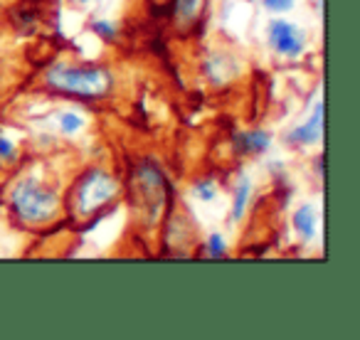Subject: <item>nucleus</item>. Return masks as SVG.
Here are the masks:
<instances>
[{
    "mask_svg": "<svg viewBox=\"0 0 360 340\" xmlns=\"http://www.w3.org/2000/svg\"><path fill=\"white\" fill-rule=\"evenodd\" d=\"M205 77L210 79V84L222 86V84H230L232 79H237L242 72L240 62L230 55V52H215L205 60Z\"/></svg>",
    "mask_w": 360,
    "mask_h": 340,
    "instance_id": "obj_7",
    "label": "nucleus"
},
{
    "mask_svg": "<svg viewBox=\"0 0 360 340\" xmlns=\"http://www.w3.org/2000/svg\"><path fill=\"white\" fill-rule=\"evenodd\" d=\"M245 3H257V0H245Z\"/></svg>",
    "mask_w": 360,
    "mask_h": 340,
    "instance_id": "obj_19",
    "label": "nucleus"
},
{
    "mask_svg": "<svg viewBox=\"0 0 360 340\" xmlns=\"http://www.w3.org/2000/svg\"><path fill=\"white\" fill-rule=\"evenodd\" d=\"M262 6H264L269 13H276V15H281V13H289L291 8L296 6V0H262Z\"/></svg>",
    "mask_w": 360,
    "mask_h": 340,
    "instance_id": "obj_17",
    "label": "nucleus"
},
{
    "mask_svg": "<svg viewBox=\"0 0 360 340\" xmlns=\"http://www.w3.org/2000/svg\"><path fill=\"white\" fill-rule=\"evenodd\" d=\"M89 3H94V0H70V6H75V8H84V6H89Z\"/></svg>",
    "mask_w": 360,
    "mask_h": 340,
    "instance_id": "obj_18",
    "label": "nucleus"
},
{
    "mask_svg": "<svg viewBox=\"0 0 360 340\" xmlns=\"http://www.w3.org/2000/svg\"><path fill=\"white\" fill-rule=\"evenodd\" d=\"M323 101H319V104L314 106V111H311V116L304 121V124H296L294 129L286 133V143L289 145H296V148H301V145H316L321 138H323Z\"/></svg>",
    "mask_w": 360,
    "mask_h": 340,
    "instance_id": "obj_6",
    "label": "nucleus"
},
{
    "mask_svg": "<svg viewBox=\"0 0 360 340\" xmlns=\"http://www.w3.org/2000/svg\"><path fill=\"white\" fill-rule=\"evenodd\" d=\"M193 195H195L200 202H212L217 197L215 181H210V178H205V181H198L195 185H193Z\"/></svg>",
    "mask_w": 360,
    "mask_h": 340,
    "instance_id": "obj_16",
    "label": "nucleus"
},
{
    "mask_svg": "<svg viewBox=\"0 0 360 340\" xmlns=\"http://www.w3.org/2000/svg\"><path fill=\"white\" fill-rule=\"evenodd\" d=\"M57 126H60V131L65 136H77L84 129V119H82L77 111H62V114L57 116Z\"/></svg>",
    "mask_w": 360,
    "mask_h": 340,
    "instance_id": "obj_13",
    "label": "nucleus"
},
{
    "mask_svg": "<svg viewBox=\"0 0 360 340\" xmlns=\"http://www.w3.org/2000/svg\"><path fill=\"white\" fill-rule=\"evenodd\" d=\"M266 42L276 55L286 60H299L306 52V32L296 22L284 20V18H274L266 25Z\"/></svg>",
    "mask_w": 360,
    "mask_h": 340,
    "instance_id": "obj_5",
    "label": "nucleus"
},
{
    "mask_svg": "<svg viewBox=\"0 0 360 340\" xmlns=\"http://www.w3.org/2000/svg\"><path fill=\"white\" fill-rule=\"evenodd\" d=\"M294 230L301 242H314L319 235V212L311 202H304L299 210L294 212Z\"/></svg>",
    "mask_w": 360,
    "mask_h": 340,
    "instance_id": "obj_10",
    "label": "nucleus"
},
{
    "mask_svg": "<svg viewBox=\"0 0 360 340\" xmlns=\"http://www.w3.org/2000/svg\"><path fill=\"white\" fill-rule=\"evenodd\" d=\"M91 32H94L96 37H99L104 45H111V42L119 40V25L111 20H104V18H99V20H91Z\"/></svg>",
    "mask_w": 360,
    "mask_h": 340,
    "instance_id": "obj_12",
    "label": "nucleus"
},
{
    "mask_svg": "<svg viewBox=\"0 0 360 340\" xmlns=\"http://www.w3.org/2000/svg\"><path fill=\"white\" fill-rule=\"evenodd\" d=\"M18 158H20V150H18V145L13 143V140L8 138L6 133H0V163H3V165H13Z\"/></svg>",
    "mask_w": 360,
    "mask_h": 340,
    "instance_id": "obj_15",
    "label": "nucleus"
},
{
    "mask_svg": "<svg viewBox=\"0 0 360 340\" xmlns=\"http://www.w3.org/2000/svg\"><path fill=\"white\" fill-rule=\"evenodd\" d=\"M8 207L22 227L40 230L60 217L62 200L47 183H42L35 176H27L13 185L11 195H8Z\"/></svg>",
    "mask_w": 360,
    "mask_h": 340,
    "instance_id": "obj_2",
    "label": "nucleus"
},
{
    "mask_svg": "<svg viewBox=\"0 0 360 340\" xmlns=\"http://www.w3.org/2000/svg\"><path fill=\"white\" fill-rule=\"evenodd\" d=\"M42 84L55 94L75 96V99H106L111 96L116 86L114 72L104 65H94V62H52L42 74Z\"/></svg>",
    "mask_w": 360,
    "mask_h": 340,
    "instance_id": "obj_1",
    "label": "nucleus"
},
{
    "mask_svg": "<svg viewBox=\"0 0 360 340\" xmlns=\"http://www.w3.org/2000/svg\"><path fill=\"white\" fill-rule=\"evenodd\" d=\"M205 11V0H173V22L178 30H191Z\"/></svg>",
    "mask_w": 360,
    "mask_h": 340,
    "instance_id": "obj_9",
    "label": "nucleus"
},
{
    "mask_svg": "<svg viewBox=\"0 0 360 340\" xmlns=\"http://www.w3.org/2000/svg\"><path fill=\"white\" fill-rule=\"evenodd\" d=\"M250 200H252V181L247 176H242L240 181H237L235 195H232V225L242 222L247 207H250Z\"/></svg>",
    "mask_w": 360,
    "mask_h": 340,
    "instance_id": "obj_11",
    "label": "nucleus"
},
{
    "mask_svg": "<svg viewBox=\"0 0 360 340\" xmlns=\"http://www.w3.org/2000/svg\"><path fill=\"white\" fill-rule=\"evenodd\" d=\"M205 254L210 256V259H222V256H227V242L220 232H212V235L207 237Z\"/></svg>",
    "mask_w": 360,
    "mask_h": 340,
    "instance_id": "obj_14",
    "label": "nucleus"
},
{
    "mask_svg": "<svg viewBox=\"0 0 360 340\" xmlns=\"http://www.w3.org/2000/svg\"><path fill=\"white\" fill-rule=\"evenodd\" d=\"M121 195V183L104 168H89L77 178L70 195V215L72 220L84 222L96 217L101 210L114 205Z\"/></svg>",
    "mask_w": 360,
    "mask_h": 340,
    "instance_id": "obj_3",
    "label": "nucleus"
},
{
    "mask_svg": "<svg viewBox=\"0 0 360 340\" xmlns=\"http://www.w3.org/2000/svg\"><path fill=\"white\" fill-rule=\"evenodd\" d=\"M134 192L136 202L148 217V222H158L165 207V197H168V178L155 160H141L139 163L134 176Z\"/></svg>",
    "mask_w": 360,
    "mask_h": 340,
    "instance_id": "obj_4",
    "label": "nucleus"
},
{
    "mask_svg": "<svg viewBox=\"0 0 360 340\" xmlns=\"http://www.w3.org/2000/svg\"><path fill=\"white\" fill-rule=\"evenodd\" d=\"M271 148V133L264 129H252V131H240L232 136V150L242 158L250 155H262Z\"/></svg>",
    "mask_w": 360,
    "mask_h": 340,
    "instance_id": "obj_8",
    "label": "nucleus"
}]
</instances>
